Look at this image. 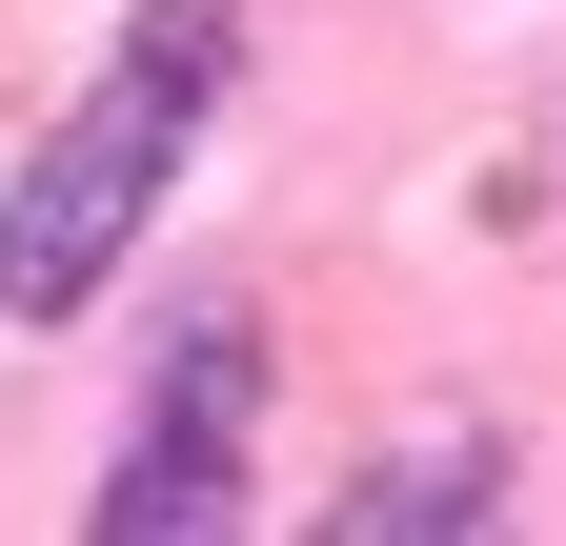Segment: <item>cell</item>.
I'll return each mask as SVG.
<instances>
[{"label": "cell", "instance_id": "6da1fadb", "mask_svg": "<svg viewBox=\"0 0 566 546\" xmlns=\"http://www.w3.org/2000/svg\"><path fill=\"white\" fill-rule=\"evenodd\" d=\"M223 82H243V0H122L102 82L41 122L21 182H0V324H82L122 284V243L163 223V182L202 162Z\"/></svg>", "mask_w": 566, "mask_h": 546}, {"label": "cell", "instance_id": "7a4b0ae2", "mask_svg": "<svg viewBox=\"0 0 566 546\" xmlns=\"http://www.w3.org/2000/svg\"><path fill=\"white\" fill-rule=\"evenodd\" d=\"M243 445H263V304H182V345L142 365V426L102 445L82 526L102 546H223L243 526Z\"/></svg>", "mask_w": 566, "mask_h": 546}, {"label": "cell", "instance_id": "3957f363", "mask_svg": "<svg viewBox=\"0 0 566 546\" xmlns=\"http://www.w3.org/2000/svg\"><path fill=\"white\" fill-rule=\"evenodd\" d=\"M465 526H506V445L485 426H424V445H385L365 486L324 506V546H465Z\"/></svg>", "mask_w": 566, "mask_h": 546}]
</instances>
